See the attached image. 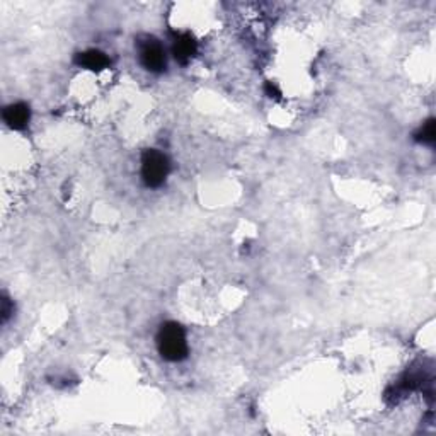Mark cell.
I'll use <instances>...</instances> for the list:
<instances>
[{"label": "cell", "instance_id": "1", "mask_svg": "<svg viewBox=\"0 0 436 436\" xmlns=\"http://www.w3.org/2000/svg\"><path fill=\"white\" fill-rule=\"evenodd\" d=\"M157 349L167 362H181L188 356L186 332L181 324L166 323L157 332Z\"/></svg>", "mask_w": 436, "mask_h": 436}, {"label": "cell", "instance_id": "9", "mask_svg": "<svg viewBox=\"0 0 436 436\" xmlns=\"http://www.w3.org/2000/svg\"><path fill=\"white\" fill-rule=\"evenodd\" d=\"M266 92L271 96V98H273V94H274V98H276V96H280V92H278V89L274 87V85H271V84L266 85Z\"/></svg>", "mask_w": 436, "mask_h": 436}, {"label": "cell", "instance_id": "6", "mask_svg": "<svg viewBox=\"0 0 436 436\" xmlns=\"http://www.w3.org/2000/svg\"><path fill=\"white\" fill-rule=\"evenodd\" d=\"M75 63H77L78 67H84V69L98 72V70L106 69V67L109 65V58L105 53L99 52V50H89V52L78 53V55L75 56Z\"/></svg>", "mask_w": 436, "mask_h": 436}, {"label": "cell", "instance_id": "3", "mask_svg": "<svg viewBox=\"0 0 436 436\" xmlns=\"http://www.w3.org/2000/svg\"><path fill=\"white\" fill-rule=\"evenodd\" d=\"M138 50H140V62L149 72L160 74L166 70V53L162 45L152 36H144L138 39Z\"/></svg>", "mask_w": 436, "mask_h": 436}, {"label": "cell", "instance_id": "7", "mask_svg": "<svg viewBox=\"0 0 436 436\" xmlns=\"http://www.w3.org/2000/svg\"><path fill=\"white\" fill-rule=\"evenodd\" d=\"M414 140L421 142V144H435L436 140L435 120H428L426 123L419 128V131L414 135Z\"/></svg>", "mask_w": 436, "mask_h": 436}, {"label": "cell", "instance_id": "4", "mask_svg": "<svg viewBox=\"0 0 436 436\" xmlns=\"http://www.w3.org/2000/svg\"><path fill=\"white\" fill-rule=\"evenodd\" d=\"M3 121L9 124V128L12 130H24L30 123L31 111L30 106L26 102H14V105L6 106L2 111Z\"/></svg>", "mask_w": 436, "mask_h": 436}, {"label": "cell", "instance_id": "2", "mask_svg": "<svg viewBox=\"0 0 436 436\" xmlns=\"http://www.w3.org/2000/svg\"><path fill=\"white\" fill-rule=\"evenodd\" d=\"M169 159L155 149H149L142 153V179L149 188H159L169 174Z\"/></svg>", "mask_w": 436, "mask_h": 436}, {"label": "cell", "instance_id": "5", "mask_svg": "<svg viewBox=\"0 0 436 436\" xmlns=\"http://www.w3.org/2000/svg\"><path fill=\"white\" fill-rule=\"evenodd\" d=\"M196 50H198L196 39L193 38L189 33L177 34L176 39H174V45H173L174 58H176L181 65H186V63H188L189 60L196 55Z\"/></svg>", "mask_w": 436, "mask_h": 436}, {"label": "cell", "instance_id": "8", "mask_svg": "<svg viewBox=\"0 0 436 436\" xmlns=\"http://www.w3.org/2000/svg\"><path fill=\"white\" fill-rule=\"evenodd\" d=\"M12 314H14V303L10 302L9 296L3 293L2 295V324H6Z\"/></svg>", "mask_w": 436, "mask_h": 436}]
</instances>
